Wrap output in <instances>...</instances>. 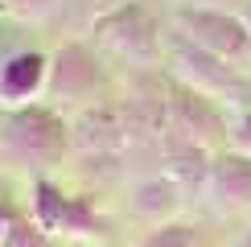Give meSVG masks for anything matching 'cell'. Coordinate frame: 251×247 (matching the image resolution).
<instances>
[{"label":"cell","mask_w":251,"mask_h":247,"mask_svg":"<svg viewBox=\"0 0 251 247\" xmlns=\"http://www.w3.org/2000/svg\"><path fill=\"white\" fill-rule=\"evenodd\" d=\"M239 17L247 21V33H251V0H247V8H243V13H239Z\"/></svg>","instance_id":"e0dca14e"},{"label":"cell","mask_w":251,"mask_h":247,"mask_svg":"<svg viewBox=\"0 0 251 247\" xmlns=\"http://www.w3.org/2000/svg\"><path fill=\"white\" fill-rule=\"evenodd\" d=\"M70 152V120L50 103L8 111L0 124V161L17 169H33V177H46L50 165H58Z\"/></svg>","instance_id":"6da1fadb"},{"label":"cell","mask_w":251,"mask_h":247,"mask_svg":"<svg viewBox=\"0 0 251 247\" xmlns=\"http://www.w3.org/2000/svg\"><path fill=\"white\" fill-rule=\"evenodd\" d=\"M13 222H17V214H8L4 206H0V239H4V235H8V226H13Z\"/></svg>","instance_id":"2e32d148"},{"label":"cell","mask_w":251,"mask_h":247,"mask_svg":"<svg viewBox=\"0 0 251 247\" xmlns=\"http://www.w3.org/2000/svg\"><path fill=\"white\" fill-rule=\"evenodd\" d=\"M165 58L173 62V78L181 87H190V91H198V95H206L214 103H243V74L235 66H226V62H218L214 54L198 49L181 33L169 37Z\"/></svg>","instance_id":"5b68a950"},{"label":"cell","mask_w":251,"mask_h":247,"mask_svg":"<svg viewBox=\"0 0 251 247\" xmlns=\"http://www.w3.org/2000/svg\"><path fill=\"white\" fill-rule=\"evenodd\" d=\"M95 41L107 54L124 58L128 66H156L165 58L156 21L149 17V8L132 4V0L128 4H116L111 13H103L95 21Z\"/></svg>","instance_id":"277c9868"},{"label":"cell","mask_w":251,"mask_h":247,"mask_svg":"<svg viewBox=\"0 0 251 247\" xmlns=\"http://www.w3.org/2000/svg\"><path fill=\"white\" fill-rule=\"evenodd\" d=\"M46 87H50V54L17 49L0 62V107L4 111L46 103Z\"/></svg>","instance_id":"ba28073f"},{"label":"cell","mask_w":251,"mask_h":247,"mask_svg":"<svg viewBox=\"0 0 251 247\" xmlns=\"http://www.w3.org/2000/svg\"><path fill=\"white\" fill-rule=\"evenodd\" d=\"M181 198H185V190L169 177V173L149 177V181H140V185L132 190V206H136V214H140L149 226L173 222L177 210H181Z\"/></svg>","instance_id":"30bf717a"},{"label":"cell","mask_w":251,"mask_h":247,"mask_svg":"<svg viewBox=\"0 0 251 247\" xmlns=\"http://www.w3.org/2000/svg\"><path fill=\"white\" fill-rule=\"evenodd\" d=\"M0 13H4V0H0Z\"/></svg>","instance_id":"d6986e66"},{"label":"cell","mask_w":251,"mask_h":247,"mask_svg":"<svg viewBox=\"0 0 251 247\" xmlns=\"http://www.w3.org/2000/svg\"><path fill=\"white\" fill-rule=\"evenodd\" d=\"M132 144L128 136V120H124V103H91V107H78V116L70 120V152L87 161L99 157H116Z\"/></svg>","instance_id":"52a82bcc"},{"label":"cell","mask_w":251,"mask_h":247,"mask_svg":"<svg viewBox=\"0 0 251 247\" xmlns=\"http://www.w3.org/2000/svg\"><path fill=\"white\" fill-rule=\"evenodd\" d=\"M0 247H54V239H50L33 219H17L8 226V235L0 239Z\"/></svg>","instance_id":"7c38bea8"},{"label":"cell","mask_w":251,"mask_h":247,"mask_svg":"<svg viewBox=\"0 0 251 247\" xmlns=\"http://www.w3.org/2000/svg\"><path fill=\"white\" fill-rule=\"evenodd\" d=\"M58 4L62 0H4V8L21 21H46V17H54Z\"/></svg>","instance_id":"5bb4252c"},{"label":"cell","mask_w":251,"mask_h":247,"mask_svg":"<svg viewBox=\"0 0 251 247\" xmlns=\"http://www.w3.org/2000/svg\"><path fill=\"white\" fill-rule=\"evenodd\" d=\"M103 91V66L95 58V49L70 41L50 58V87H46V103L50 107H91L99 103Z\"/></svg>","instance_id":"8992f818"},{"label":"cell","mask_w":251,"mask_h":247,"mask_svg":"<svg viewBox=\"0 0 251 247\" xmlns=\"http://www.w3.org/2000/svg\"><path fill=\"white\" fill-rule=\"evenodd\" d=\"M239 247H251V231H247V235H243V239H239Z\"/></svg>","instance_id":"ac0fdd59"},{"label":"cell","mask_w":251,"mask_h":247,"mask_svg":"<svg viewBox=\"0 0 251 247\" xmlns=\"http://www.w3.org/2000/svg\"><path fill=\"white\" fill-rule=\"evenodd\" d=\"M206 190L223 210H251V157L231 152V157H214Z\"/></svg>","instance_id":"9c48e42d"},{"label":"cell","mask_w":251,"mask_h":247,"mask_svg":"<svg viewBox=\"0 0 251 247\" xmlns=\"http://www.w3.org/2000/svg\"><path fill=\"white\" fill-rule=\"evenodd\" d=\"M226 140H231L235 152L251 157V107H239L231 120H226Z\"/></svg>","instance_id":"4fadbf2b"},{"label":"cell","mask_w":251,"mask_h":247,"mask_svg":"<svg viewBox=\"0 0 251 247\" xmlns=\"http://www.w3.org/2000/svg\"><path fill=\"white\" fill-rule=\"evenodd\" d=\"M29 219L50 239H70L75 247H107L111 219L82 194H66L54 177H33L29 190Z\"/></svg>","instance_id":"7a4b0ae2"},{"label":"cell","mask_w":251,"mask_h":247,"mask_svg":"<svg viewBox=\"0 0 251 247\" xmlns=\"http://www.w3.org/2000/svg\"><path fill=\"white\" fill-rule=\"evenodd\" d=\"M107 247H111V243H107Z\"/></svg>","instance_id":"ffe728a7"},{"label":"cell","mask_w":251,"mask_h":247,"mask_svg":"<svg viewBox=\"0 0 251 247\" xmlns=\"http://www.w3.org/2000/svg\"><path fill=\"white\" fill-rule=\"evenodd\" d=\"M140 247H214V243H210V235H206V226L185 222V219H173V222L152 226V231L144 235Z\"/></svg>","instance_id":"8fae6325"},{"label":"cell","mask_w":251,"mask_h":247,"mask_svg":"<svg viewBox=\"0 0 251 247\" xmlns=\"http://www.w3.org/2000/svg\"><path fill=\"white\" fill-rule=\"evenodd\" d=\"M173 25L185 41H194L198 49L214 54L226 66H235L239 74L251 70V33H247V21L239 13H214V8L181 4L173 13Z\"/></svg>","instance_id":"3957f363"},{"label":"cell","mask_w":251,"mask_h":247,"mask_svg":"<svg viewBox=\"0 0 251 247\" xmlns=\"http://www.w3.org/2000/svg\"><path fill=\"white\" fill-rule=\"evenodd\" d=\"M185 4L190 8H214V13H235V8L243 13L247 0H185Z\"/></svg>","instance_id":"9a60e30c"}]
</instances>
